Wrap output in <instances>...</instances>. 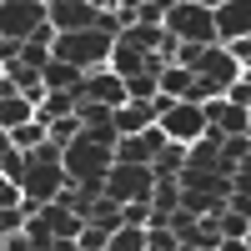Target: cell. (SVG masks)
I'll return each instance as SVG.
<instances>
[{"instance_id":"6da1fadb","label":"cell","mask_w":251,"mask_h":251,"mask_svg":"<svg viewBox=\"0 0 251 251\" xmlns=\"http://www.w3.org/2000/svg\"><path fill=\"white\" fill-rule=\"evenodd\" d=\"M60 161H66V176L86 196H100L106 191V171L116 161V146H100L96 136H86V126H80V136H71L66 146H60Z\"/></svg>"},{"instance_id":"7a4b0ae2","label":"cell","mask_w":251,"mask_h":251,"mask_svg":"<svg viewBox=\"0 0 251 251\" xmlns=\"http://www.w3.org/2000/svg\"><path fill=\"white\" fill-rule=\"evenodd\" d=\"M71 186L66 176V161H60V146L46 141V146H35V151H25V176H20V191H25V201H55L60 191Z\"/></svg>"},{"instance_id":"3957f363","label":"cell","mask_w":251,"mask_h":251,"mask_svg":"<svg viewBox=\"0 0 251 251\" xmlns=\"http://www.w3.org/2000/svg\"><path fill=\"white\" fill-rule=\"evenodd\" d=\"M111 46H116V30H106V25H86V30H55V40H50V50H55L60 60H71V66H80V71L106 66Z\"/></svg>"},{"instance_id":"277c9868","label":"cell","mask_w":251,"mask_h":251,"mask_svg":"<svg viewBox=\"0 0 251 251\" xmlns=\"http://www.w3.org/2000/svg\"><path fill=\"white\" fill-rule=\"evenodd\" d=\"M166 30L181 35V40H201V46H211V40H216V10H206L201 0H171V10H166Z\"/></svg>"},{"instance_id":"5b68a950","label":"cell","mask_w":251,"mask_h":251,"mask_svg":"<svg viewBox=\"0 0 251 251\" xmlns=\"http://www.w3.org/2000/svg\"><path fill=\"white\" fill-rule=\"evenodd\" d=\"M151 186H156L151 161H111L106 171V196L116 201H151Z\"/></svg>"},{"instance_id":"8992f818","label":"cell","mask_w":251,"mask_h":251,"mask_svg":"<svg viewBox=\"0 0 251 251\" xmlns=\"http://www.w3.org/2000/svg\"><path fill=\"white\" fill-rule=\"evenodd\" d=\"M191 71H196V80H201V86H211V91L221 96V91L241 75V60L226 50L221 40H211V46H201V50H196V66H191Z\"/></svg>"},{"instance_id":"52a82bcc","label":"cell","mask_w":251,"mask_h":251,"mask_svg":"<svg viewBox=\"0 0 251 251\" xmlns=\"http://www.w3.org/2000/svg\"><path fill=\"white\" fill-rule=\"evenodd\" d=\"M50 15H46V0H0V35H15L25 40L35 30H46ZM55 30V25H50Z\"/></svg>"},{"instance_id":"ba28073f","label":"cell","mask_w":251,"mask_h":251,"mask_svg":"<svg viewBox=\"0 0 251 251\" xmlns=\"http://www.w3.org/2000/svg\"><path fill=\"white\" fill-rule=\"evenodd\" d=\"M80 100H100V106H126V75H116L111 66H91L80 80Z\"/></svg>"},{"instance_id":"9c48e42d","label":"cell","mask_w":251,"mask_h":251,"mask_svg":"<svg viewBox=\"0 0 251 251\" xmlns=\"http://www.w3.org/2000/svg\"><path fill=\"white\" fill-rule=\"evenodd\" d=\"M40 221H46V231L55 236V251H71V246H75V231L86 226V216H80V211H71V206L60 201V196L40 206Z\"/></svg>"},{"instance_id":"30bf717a","label":"cell","mask_w":251,"mask_h":251,"mask_svg":"<svg viewBox=\"0 0 251 251\" xmlns=\"http://www.w3.org/2000/svg\"><path fill=\"white\" fill-rule=\"evenodd\" d=\"M236 35H251V0H221L216 5V40L226 46Z\"/></svg>"},{"instance_id":"8fae6325","label":"cell","mask_w":251,"mask_h":251,"mask_svg":"<svg viewBox=\"0 0 251 251\" xmlns=\"http://www.w3.org/2000/svg\"><path fill=\"white\" fill-rule=\"evenodd\" d=\"M206 121H211L221 136H241L246 121H251V111L246 106H231L226 96H211V100H206Z\"/></svg>"},{"instance_id":"7c38bea8","label":"cell","mask_w":251,"mask_h":251,"mask_svg":"<svg viewBox=\"0 0 251 251\" xmlns=\"http://www.w3.org/2000/svg\"><path fill=\"white\" fill-rule=\"evenodd\" d=\"M111 121H116L121 136H136V131H146V126H156V100H126V106L111 111Z\"/></svg>"},{"instance_id":"4fadbf2b","label":"cell","mask_w":251,"mask_h":251,"mask_svg":"<svg viewBox=\"0 0 251 251\" xmlns=\"http://www.w3.org/2000/svg\"><path fill=\"white\" fill-rule=\"evenodd\" d=\"M35 116V100L30 96H20L15 86H0V131H15L20 121H30Z\"/></svg>"},{"instance_id":"5bb4252c","label":"cell","mask_w":251,"mask_h":251,"mask_svg":"<svg viewBox=\"0 0 251 251\" xmlns=\"http://www.w3.org/2000/svg\"><path fill=\"white\" fill-rule=\"evenodd\" d=\"M40 80H46V91H75V96H80V80H86V71L71 66V60H60V55H50L46 71H40Z\"/></svg>"},{"instance_id":"9a60e30c","label":"cell","mask_w":251,"mask_h":251,"mask_svg":"<svg viewBox=\"0 0 251 251\" xmlns=\"http://www.w3.org/2000/svg\"><path fill=\"white\" fill-rule=\"evenodd\" d=\"M156 80H161V96H186V91H191V80H196V71L181 66V60H166V66L156 71Z\"/></svg>"},{"instance_id":"2e32d148","label":"cell","mask_w":251,"mask_h":251,"mask_svg":"<svg viewBox=\"0 0 251 251\" xmlns=\"http://www.w3.org/2000/svg\"><path fill=\"white\" fill-rule=\"evenodd\" d=\"M151 171L156 176H181L186 171V141H166L161 151L151 156Z\"/></svg>"},{"instance_id":"e0dca14e","label":"cell","mask_w":251,"mask_h":251,"mask_svg":"<svg viewBox=\"0 0 251 251\" xmlns=\"http://www.w3.org/2000/svg\"><path fill=\"white\" fill-rule=\"evenodd\" d=\"M75 106H80V96H75V91H46V100L35 106V116H40V121L50 126L55 116H71Z\"/></svg>"},{"instance_id":"ac0fdd59","label":"cell","mask_w":251,"mask_h":251,"mask_svg":"<svg viewBox=\"0 0 251 251\" xmlns=\"http://www.w3.org/2000/svg\"><path fill=\"white\" fill-rule=\"evenodd\" d=\"M86 221H96V226H106V231H116V226H121V201L100 191V196L91 201V211H86Z\"/></svg>"},{"instance_id":"d6986e66","label":"cell","mask_w":251,"mask_h":251,"mask_svg":"<svg viewBox=\"0 0 251 251\" xmlns=\"http://www.w3.org/2000/svg\"><path fill=\"white\" fill-rule=\"evenodd\" d=\"M106 251H146V226L121 221L116 231H111V246H106Z\"/></svg>"},{"instance_id":"ffe728a7","label":"cell","mask_w":251,"mask_h":251,"mask_svg":"<svg viewBox=\"0 0 251 251\" xmlns=\"http://www.w3.org/2000/svg\"><path fill=\"white\" fill-rule=\"evenodd\" d=\"M161 91V80H156V71H141V75H126V100H151Z\"/></svg>"},{"instance_id":"44dd1931","label":"cell","mask_w":251,"mask_h":251,"mask_svg":"<svg viewBox=\"0 0 251 251\" xmlns=\"http://www.w3.org/2000/svg\"><path fill=\"white\" fill-rule=\"evenodd\" d=\"M106 246H111V231H106V226L86 221V226L75 231V251H106Z\"/></svg>"},{"instance_id":"7402d4cb","label":"cell","mask_w":251,"mask_h":251,"mask_svg":"<svg viewBox=\"0 0 251 251\" xmlns=\"http://www.w3.org/2000/svg\"><path fill=\"white\" fill-rule=\"evenodd\" d=\"M71 136H80V116H75V111H71V116H55V121H50V141H55V146H66Z\"/></svg>"},{"instance_id":"603a6c76","label":"cell","mask_w":251,"mask_h":251,"mask_svg":"<svg viewBox=\"0 0 251 251\" xmlns=\"http://www.w3.org/2000/svg\"><path fill=\"white\" fill-rule=\"evenodd\" d=\"M221 96H226V100H231V106H246V111H251V75L241 71V75H236V80H231V86H226Z\"/></svg>"},{"instance_id":"cb8c5ba5","label":"cell","mask_w":251,"mask_h":251,"mask_svg":"<svg viewBox=\"0 0 251 251\" xmlns=\"http://www.w3.org/2000/svg\"><path fill=\"white\" fill-rule=\"evenodd\" d=\"M15 226H25V211H20V206H5V201H0V236H10Z\"/></svg>"},{"instance_id":"d4e9b609","label":"cell","mask_w":251,"mask_h":251,"mask_svg":"<svg viewBox=\"0 0 251 251\" xmlns=\"http://www.w3.org/2000/svg\"><path fill=\"white\" fill-rule=\"evenodd\" d=\"M91 5H96V10H116L121 0H91Z\"/></svg>"},{"instance_id":"484cf974","label":"cell","mask_w":251,"mask_h":251,"mask_svg":"<svg viewBox=\"0 0 251 251\" xmlns=\"http://www.w3.org/2000/svg\"><path fill=\"white\" fill-rule=\"evenodd\" d=\"M201 5H206V10H216V5H221V0H201Z\"/></svg>"},{"instance_id":"4316f807","label":"cell","mask_w":251,"mask_h":251,"mask_svg":"<svg viewBox=\"0 0 251 251\" xmlns=\"http://www.w3.org/2000/svg\"><path fill=\"white\" fill-rule=\"evenodd\" d=\"M121 5H141V0H121Z\"/></svg>"},{"instance_id":"83f0119b","label":"cell","mask_w":251,"mask_h":251,"mask_svg":"<svg viewBox=\"0 0 251 251\" xmlns=\"http://www.w3.org/2000/svg\"><path fill=\"white\" fill-rule=\"evenodd\" d=\"M246 131H251V121H246Z\"/></svg>"},{"instance_id":"f1b7e54d","label":"cell","mask_w":251,"mask_h":251,"mask_svg":"<svg viewBox=\"0 0 251 251\" xmlns=\"http://www.w3.org/2000/svg\"><path fill=\"white\" fill-rule=\"evenodd\" d=\"M246 75H251V71H246Z\"/></svg>"}]
</instances>
